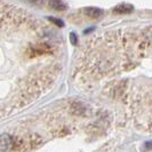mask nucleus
<instances>
[{
    "label": "nucleus",
    "instance_id": "nucleus-1",
    "mask_svg": "<svg viewBox=\"0 0 152 152\" xmlns=\"http://www.w3.org/2000/svg\"><path fill=\"white\" fill-rule=\"evenodd\" d=\"M133 9H134V7L129 4H120L113 8V12L119 13V14H128L130 12H133Z\"/></svg>",
    "mask_w": 152,
    "mask_h": 152
},
{
    "label": "nucleus",
    "instance_id": "nucleus-2",
    "mask_svg": "<svg viewBox=\"0 0 152 152\" xmlns=\"http://www.w3.org/2000/svg\"><path fill=\"white\" fill-rule=\"evenodd\" d=\"M13 144L12 142V137L8 134H2L1 135V151L6 152L8 151V149L10 148V145Z\"/></svg>",
    "mask_w": 152,
    "mask_h": 152
},
{
    "label": "nucleus",
    "instance_id": "nucleus-3",
    "mask_svg": "<svg viewBox=\"0 0 152 152\" xmlns=\"http://www.w3.org/2000/svg\"><path fill=\"white\" fill-rule=\"evenodd\" d=\"M84 13L88 17H91V18H97L102 15V10L99 9V8L95 7H87L84 9Z\"/></svg>",
    "mask_w": 152,
    "mask_h": 152
},
{
    "label": "nucleus",
    "instance_id": "nucleus-4",
    "mask_svg": "<svg viewBox=\"0 0 152 152\" xmlns=\"http://www.w3.org/2000/svg\"><path fill=\"white\" fill-rule=\"evenodd\" d=\"M48 5L53 9L58 10V12H62V10L66 9V5L62 0H48Z\"/></svg>",
    "mask_w": 152,
    "mask_h": 152
},
{
    "label": "nucleus",
    "instance_id": "nucleus-5",
    "mask_svg": "<svg viewBox=\"0 0 152 152\" xmlns=\"http://www.w3.org/2000/svg\"><path fill=\"white\" fill-rule=\"evenodd\" d=\"M32 2H37V1H39V0H31Z\"/></svg>",
    "mask_w": 152,
    "mask_h": 152
}]
</instances>
